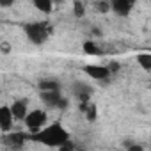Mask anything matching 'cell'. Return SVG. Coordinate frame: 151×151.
Returning <instances> with one entry per match:
<instances>
[{
  "mask_svg": "<svg viewBox=\"0 0 151 151\" xmlns=\"http://www.w3.org/2000/svg\"><path fill=\"white\" fill-rule=\"evenodd\" d=\"M30 139L43 144V146H46V147H60L62 144H66L71 139V135L62 126L60 121H55V123H46L39 132L32 133Z\"/></svg>",
  "mask_w": 151,
  "mask_h": 151,
  "instance_id": "obj_1",
  "label": "cell"
},
{
  "mask_svg": "<svg viewBox=\"0 0 151 151\" xmlns=\"http://www.w3.org/2000/svg\"><path fill=\"white\" fill-rule=\"evenodd\" d=\"M23 32L32 45L41 46L53 34V27L50 25V22H30V23L23 25Z\"/></svg>",
  "mask_w": 151,
  "mask_h": 151,
  "instance_id": "obj_2",
  "label": "cell"
},
{
  "mask_svg": "<svg viewBox=\"0 0 151 151\" xmlns=\"http://www.w3.org/2000/svg\"><path fill=\"white\" fill-rule=\"evenodd\" d=\"M46 123H48V114L43 109H32V110L29 109L27 116L23 117V124H25V128H27V132L30 135L39 132Z\"/></svg>",
  "mask_w": 151,
  "mask_h": 151,
  "instance_id": "obj_3",
  "label": "cell"
},
{
  "mask_svg": "<svg viewBox=\"0 0 151 151\" xmlns=\"http://www.w3.org/2000/svg\"><path fill=\"white\" fill-rule=\"evenodd\" d=\"M39 98H41V101H43L48 109L66 110L68 105H69V100L60 93V89H55V91H41Z\"/></svg>",
  "mask_w": 151,
  "mask_h": 151,
  "instance_id": "obj_4",
  "label": "cell"
},
{
  "mask_svg": "<svg viewBox=\"0 0 151 151\" xmlns=\"http://www.w3.org/2000/svg\"><path fill=\"white\" fill-rule=\"evenodd\" d=\"M82 71L86 77H89L91 80H96V82H105L112 75L107 64H86Z\"/></svg>",
  "mask_w": 151,
  "mask_h": 151,
  "instance_id": "obj_5",
  "label": "cell"
},
{
  "mask_svg": "<svg viewBox=\"0 0 151 151\" xmlns=\"http://www.w3.org/2000/svg\"><path fill=\"white\" fill-rule=\"evenodd\" d=\"M135 4L137 0H109V6H110V11L121 18H126L132 14V11L135 9Z\"/></svg>",
  "mask_w": 151,
  "mask_h": 151,
  "instance_id": "obj_6",
  "label": "cell"
},
{
  "mask_svg": "<svg viewBox=\"0 0 151 151\" xmlns=\"http://www.w3.org/2000/svg\"><path fill=\"white\" fill-rule=\"evenodd\" d=\"M71 94L78 100V103H84V101H89L91 96H93V87L86 82H80L77 80L73 86H71Z\"/></svg>",
  "mask_w": 151,
  "mask_h": 151,
  "instance_id": "obj_7",
  "label": "cell"
},
{
  "mask_svg": "<svg viewBox=\"0 0 151 151\" xmlns=\"http://www.w3.org/2000/svg\"><path fill=\"white\" fill-rule=\"evenodd\" d=\"M13 126H14V116H13L9 105H2L0 107V132L7 133L13 130Z\"/></svg>",
  "mask_w": 151,
  "mask_h": 151,
  "instance_id": "obj_8",
  "label": "cell"
},
{
  "mask_svg": "<svg viewBox=\"0 0 151 151\" xmlns=\"http://www.w3.org/2000/svg\"><path fill=\"white\" fill-rule=\"evenodd\" d=\"M9 109L14 116V121H23V117L29 112V100L27 98H18L9 105Z\"/></svg>",
  "mask_w": 151,
  "mask_h": 151,
  "instance_id": "obj_9",
  "label": "cell"
},
{
  "mask_svg": "<svg viewBox=\"0 0 151 151\" xmlns=\"http://www.w3.org/2000/svg\"><path fill=\"white\" fill-rule=\"evenodd\" d=\"M30 139V135H27V133H22V132H7L6 133V137H4V140H6V144L7 146H11V147H23L25 146V142Z\"/></svg>",
  "mask_w": 151,
  "mask_h": 151,
  "instance_id": "obj_10",
  "label": "cell"
},
{
  "mask_svg": "<svg viewBox=\"0 0 151 151\" xmlns=\"http://www.w3.org/2000/svg\"><path fill=\"white\" fill-rule=\"evenodd\" d=\"M82 50L87 53V55H94V57H100V55H103V50H101V46L94 41V39H87V41H84V45H82Z\"/></svg>",
  "mask_w": 151,
  "mask_h": 151,
  "instance_id": "obj_11",
  "label": "cell"
},
{
  "mask_svg": "<svg viewBox=\"0 0 151 151\" xmlns=\"http://www.w3.org/2000/svg\"><path fill=\"white\" fill-rule=\"evenodd\" d=\"M32 6L43 13V14H50L53 11V0H32Z\"/></svg>",
  "mask_w": 151,
  "mask_h": 151,
  "instance_id": "obj_12",
  "label": "cell"
},
{
  "mask_svg": "<svg viewBox=\"0 0 151 151\" xmlns=\"http://www.w3.org/2000/svg\"><path fill=\"white\" fill-rule=\"evenodd\" d=\"M37 87H39V91H55V89H60V84L55 78H45L39 82Z\"/></svg>",
  "mask_w": 151,
  "mask_h": 151,
  "instance_id": "obj_13",
  "label": "cell"
},
{
  "mask_svg": "<svg viewBox=\"0 0 151 151\" xmlns=\"http://www.w3.org/2000/svg\"><path fill=\"white\" fill-rule=\"evenodd\" d=\"M137 62L140 64V68L144 71H151V53H147V52L137 53Z\"/></svg>",
  "mask_w": 151,
  "mask_h": 151,
  "instance_id": "obj_14",
  "label": "cell"
},
{
  "mask_svg": "<svg viewBox=\"0 0 151 151\" xmlns=\"http://www.w3.org/2000/svg\"><path fill=\"white\" fill-rule=\"evenodd\" d=\"M86 13H87L86 4L82 2V0H75V2H73V14L77 16V18H84Z\"/></svg>",
  "mask_w": 151,
  "mask_h": 151,
  "instance_id": "obj_15",
  "label": "cell"
},
{
  "mask_svg": "<svg viewBox=\"0 0 151 151\" xmlns=\"http://www.w3.org/2000/svg\"><path fill=\"white\" fill-rule=\"evenodd\" d=\"M96 9H98L100 13H109V11H110L109 0H100V2H96Z\"/></svg>",
  "mask_w": 151,
  "mask_h": 151,
  "instance_id": "obj_16",
  "label": "cell"
},
{
  "mask_svg": "<svg viewBox=\"0 0 151 151\" xmlns=\"http://www.w3.org/2000/svg\"><path fill=\"white\" fill-rule=\"evenodd\" d=\"M0 52H2V53H9L11 52V45L9 43H2V45H0Z\"/></svg>",
  "mask_w": 151,
  "mask_h": 151,
  "instance_id": "obj_17",
  "label": "cell"
},
{
  "mask_svg": "<svg viewBox=\"0 0 151 151\" xmlns=\"http://www.w3.org/2000/svg\"><path fill=\"white\" fill-rule=\"evenodd\" d=\"M16 0H0V7H11Z\"/></svg>",
  "mask_w": 151,
  "mask_h": 151,
  "instance_id": "obj_18",
  "label": "cell"
}]
</instances>
